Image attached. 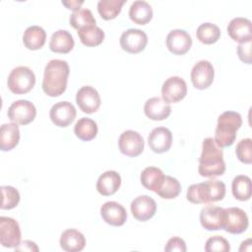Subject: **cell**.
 Returning a JSON list of instances; mask_svg holds the SVG:
<instances>
[{
  "label": "cell",
  "mask_w": 252,
  "mask_h": 252,
  "mask_svg": "<svg viewBox=\"0 0 252 252\" xmlns=\"http://www.w3.org/2000/svg\"><path fill=\"white\" fill-rule=\"evenodd\" d=\"M198 171L201 176L209 178L222 175L225 171L222 150L211 137H208L203 141Z\"/></svg>",
  "instance_id": "obj_1"
},
{
  "label": "cell",
  "mask_w": 252,
  "mask_h": 252,
  "mask_svg": "<svg viewBox=\"0 0 252 252\" xmlns=\"http://www.w3.org/2000/svg\"><path fill=\"white\" fill-rule=\"evenodd\" d=\"M70 68L65 60L52 59L44 68L42 90L49 96L61 95L66 88Z\"/></svg>",
  "instance_id": "obj_2"
},
{
  "label": "cell",
  "mask_w": 252,
  "mask_h": 252,
  "mask_svg": "<svg viewBox=\"0 0 252 252\" xmlns=\"http://www.w3.org/2000/svg\"><path fill=\"white\" fill-rule=\"evenodd\" d=\"M225 196V184L217 179L192 184L189 186L186 198L193 204H205L220 201Z\"/></svg>",
  "instance_id": "obj_3"
},
{
  "label": "cell",
  "mask_w": 252,
  "mask_h": 252,
  "mask_svg": "<svg viewBox=\"0 0 252 252\" xmlns=\"http://www.w3.org/2000/svg\"><path fill=\"white\" fill-rule=\"evenodd\" d=\"M242 125L241 115L236 111H225L218 117L215 142L220 148L231 146L236 138V131Z\"/></svg>",
  "instance_id": "obj_4"
},
{
  "label": "cell",
  "mask_w": 252,
  "mask_h": 252,
  "mask_svg": "<svg viewBox=\"0 0 252 252\" xmlns=\"http://www.w3.org/2000/svg\"><path fill=\"white\" fill-rule=\"evenodd\" d=\"M35 84V75L27 66H18L14 68L7 80L9 90L16 94H23L29 93Z\"/></svg>",
  "instance_id": "obj_5"
},
{
  "label": "cell",
  "mask_w": 252,
  "mask_h": 252,
  "mask_svg": "<svg viewBox=\"0 0 252 252\" xmlns=\"http://www.w3.org/2000/svg\"><path fill=\"white\" fill-rule=\"evenodd\" d=\"M8 118L17 124L27 125L32 122L36 116L34 104L27 99L14 101L8 108Z\"/></svg>",
  "instance_id": "obj_6"
},
{
  "label": "cell",
  "mask_w": 252,
  "mask_h": 252,
  "mask_svg": "<svg viewBox=\"0 0 252 252\" xmlns=\"http://www.w3.org/2000/svg\"><path fill=\"white\" fill-rule=\"evenodd\" d=\"M0 243L7 248H16L21 243V229L16 220L0 217Z\"/></svg>",
  "instance_id": "obj_7"
},
{
  "label": "cell",
  "mask_w": 252,
  "mask_h": 252,
  "mask_svg": "<svg viewBox=\"0 0 252 252\" xmlns=\"http://www.w3.org/2000/svg\"><path fill=\"white\" fill-rule=\"evenodd\" d=\"M119 42L124 51L135 54L145 49L148 43V35L142 30L128 29L122 32Z\"/></svg>",
  "instance_id": "obj_8"
},
{
  "label": "cell",
  "mask_w": 252,
  "mask_h": 252,
  "mask_svg": "<svg viewBox=\"0 0 252 252\" xmlns=\"http://www.w3.org/2000/svg\"><path fill=\"white\" fill-rule=\"evenodd\" d=\"M145 142L142 135L134 130L124 131L118 140L119 151L128 157H137L144 151Z\"/></svg>",
  "instance_id": "obj_9"
},
{
  "label": "cell",
  "mask_w": 252,
  "mask_h": 252,
  "mask_svg": "<svg viewBox=\"0 0 252 252\" xmlns=\"http://www.w3.org/2000/svg\"><path fill=\"white\" fill-rule=\"evenodd\" d=\"M225 221V211L223 208L207 205L200 212V222L207 230L223 229Z\"/></svg>",
  "instance_id": "obj_10"
},
{
  "label": "cell",
  "mask_w": 252,
  "mask_h": 252,
  "mask_svg": "<svg viewBox=\"0 0 252 252\" xmlns=\"http://www.w3.org/2000/svg\"><path fill=\"white\" fill-rule=\"evenodd\" d=\"M191 81L193 86L198 90L208 89L215 77V70L213 64L208 60L198 61L191 70Z\"/></svg>",
  "instance_id": "obj_11"
},
{
  "label": "cell",
  "mask_w": 252,
  "mask_h": 252,
  "mask_svg": "<svg viewBox=\"0 0 252 252\" xmlns=\"http://www.w3.org/2000/svg\"><path fill=\"white\" fill-rule=\"evenodd\" d=\"M225 221L223 229L231 234H240L244 232L248 225L249 220L246 213L238 207H230L224 209Z\"/></svg>",
  "instance_id": "obj_12"
},
{
  "label": "cell",
  "mask_w": 252,
  "mask_h": 252,
  "mask_svg": "<svg viewBox=\"0 0 252 252\" xmlns=\"http://www.w3.org/2000/svg\"><path fill=\"white\" fill-rule=\"evenodd\" d=\"M187 94L186 82L177 76L170 77L164 81L161 87L162 99L168 103L177 102Z\"/></svg>",
  "instance_id": "obj_13"
},
{
  "label": "cell",
  "mask_w": 252,
  "mask_h": 252,
  "mask_svg": "<svg viewBox=\"0 0 252 252\" xmlns=\"http://www.w3.org/2000/svg\"><path fill=\"white\" fill-rule=\"evenodd\" d=\"M76 108L69 101H59L52 105L49 110V117L53 124L65 128L76 118Z\"/></svg>",
  "instance_id": "obj_14"
},
{
  "label": "cell",
  "mask_w": 252,
  "mask_h": 252,
  "mask_svg": "<svg viewBox=\"0 0 252 252\" xmlns=\"http://www.w3.org/2000/svg\"><path fill=\"white\" fill-rule=\"evenodd\" d=\"M76 102L83 112L91 114L98 110L101 100L98 92L94 88L84 86L77 92Z\"/></svg>",
  "instance_id": "obj_15"
},
{
  "label": "cell",
  "mask_w": 252,
  "mask_h": 252,
  "mask_svg": "<svg viewBox=\"0 0 252 252\" xmlns=\"http://www.w3.org/2000/svg\"><path fill=\"white\" fill-rule=\"evenodd\" d=\"M130 209L133 217L137 220L147 221L155 216L157 212V203L152 197L141 195L131 202Z\"/></svg>",
  "instance_id": "obj_16"
},
{
  "label": "cell",
  "mask_w": 252,
  "mask_h": 252,
  "mask_svg": "<svg viewBox=\"0 0 252 252\" xmlns=\"http://www.w3.org/2000/svg\"><path fill=\"white\" fill-rule=\"evenodd\" d=\"M166 47L175 55H183L192 45L191 35L184 30H172L166 35Z\"/></svg>",
  "instance_id": "obj_17"
},
{
  "label": "cell",
  "mask_w": 252,
  "mask_h": 252,
  "mask_svg": "<svg viewBox=\"0 0 252 252\" xmlns=\"http://www.w3.org/2000/svg\"><path fill=\"white\" fill-rule=\"evenodd\" d=\"M227 33L234 40L243 43L252 40V23L243 17L233 18L227 25Z\"/></svg>",
  "instance_id": "obj_18"
},
{
  "label": "cell",
  "mask_w": 252,
  "mask_h": 252,
  "mask_svg": "<svg viewBox=\"0 0 252 252\" xmlns=\"http://www.w3.org/2000/svg\"><path fill=\"white\" fill-rule=\"evenodd\" d=\"M100 216L106 223L113 226H121L127 220L125 208L114 201L105 202L100 207Z\"/></svg>",
  "instance_id": "obj_19"
},
{
  "label": "cell",
  "mask_w": 252,
  "mask_h": 252,
  "mask_svg": "<svg viewBox=\"0 0 252 252\" xmlns=\"http://www.w3.org/2000/svg\"><path fill=\"white\" fill-rule=\"evenodd\" d=\"M148 143L153 152L157 154L165 153L172 144L171 131L165 127L154 128L148 137Z\"/></svg>",
  "instance_id": "obj_20"
},
{
  "label": "cell",
  "mask_w": 252,
  "mask_h": 252,
  "mask_svg": "<svg viewBox=\"0 0 252 252\" xmlns=\"http://www.w3.org/2000/svg\"><path fill=\"white\" fill-rule=\"evenodd\" d=\"M144 112L146 116L151 120L160 121L166 119L169 116L171 112V106L161 97L154 96L145 102Z\"/></svg>",
  "instance_id": "obj_21"
},
{
  "label": "cell",
  "mask_w": 252,
  "mask_h": 252,
  "mask_svg": "<svg viewBox=\"0 0 252 252\" xmlns=\"http://www.w3.org/2000/svg\"><path fill=\"white\" fill-rule=\"evenodd\" d=\"M59 243L60 247L66 252H78L85 248L86 239L84 234L79 230L69 228L62 232Z\"/></svg>",
  "instance_id": "obj_22"
},
{
  "label": "cell",
  "mask_w": 252,
  "mask_h": 252,
  "mask_svg": "<svg viewBox=\"0 0 252 252\" xmlns=\"http://www.w3.org/2000/svg\"><path fill=\"white\" fill-rule=\"evenodd\" d=\"M121 185V176L114 170H107L100 174L96 181V190L102 196L113 195Z\"/></svg>",
  "instance_id": "obj_23"
},
{
  "label": "cell",
  "mask_w": 252,
  "mask_h": 252,
  "mask_svg": "<svg viewBox=\"0 0 252 252\" xmlns=\"http://www.w3.org/2000/svg\"><path fill=\"white\" fill-rule=\"evenodd\" d=\"M20 141V129L17 123H5L0 128V149L3 152L11 151Z\"/></svg>",
  "instance_id": "obj_24"
},
{
  "label": "cell",
  "mask_w": 252,
  "mask_h": 252,
  "mask_svg": "<svg viewBox=\"0 0 252 252\" xmlns=\"http://www.w3.org/2000/svg\"><path fill=\"white\" fill-rule=\"evenodd\" d=\"M75 45L72 34L66 30H58L52 33L49 41V48L56 53H68Z\"/></svg>",
  "instance_id": "obj_25"
},
{
  "label": "cell",
  "mask_w": 252,
  "mask_h": 252,
  "mask_svg": "<svg viewBox=\"0 0 252 252\" xmlns=\"http://www.w3.org/2000/svg\"><path fill=\"white\" fill-rule=\"evenodd\" d=\"M46 40V32L39 26H31L23 34V43L30 50L40 49Z\"/></svg>",
  "instance_id": "obj_26"
},
{
  "label": "cell",
  "mask_w": 252,
  "mask_h": 252,
  "mask_svg": "<svg viewBox=\"0 0 252 252\" xmlns=\"http://www.w3.org/2000/svg\"><path fill=\"white\" fill-rule=\"evenodd\" d=\"M165 175L162 170L156 166H148L146 167L140 176L142 185L151 191L157 193V191L161 187Z\"/></svg>",
  "instance_id": "obj_27"
},
{
  "label": "cell",
  "mask_w": 252,
  "mask_h": 252,
  "mask_svg": "<svg viewBox=\"0 0 252 252\" xmlns=\"http://www.w3.org/2000/svg\"><path fill=\"white\" fill-rule=\"evenodd\" d=\"M130 19L138 25H146L153 18L152 6L144 0L134 1L129 8Z\"/></svg>",
  "instance_id": "obj_28"
},
{
  "label": "cell",
  "mask_w": 252,
  "mask_h": 252,
  "mask_svg": "<svg viewBox=\"0 0 252 252\" xmlns=\"http://www.w3.org/2000/svg\"><path fill=\"white\" fill-rule=\"evenodd\" d=\"M81 42L86 46L99 45L104 39V32L96 25H90L78 30Z\"/></svg>",
  "instance_id": "obj_29"
},
{
  "label": "cell",
  "mask_w": 252,
  "mask_h": 252,
  "mask_svg": "<svg viewBox=\"0 0 252 252\" xmlns=\"http://www.w3.org/2000/svg\"><path fill=\"white\" fill-rule=\"evenodd\" d=\"M74 133L82 141H91L96 137L97 125L94 120L88 117H82L76 122Z\"/></svg>",
  "instance_id": "obj_30"
},
{
  "label": "cell",
  "mask_w": 252,
  "mask_h": 252,
  "mask_svg": "<svg viewBox=\"0 0 252 252\" xmlns=\"http://www.w3.org/2000/svg\"><path fill=\"white\" fill-rule=\"evenodd\" d=\"M232 194L239 201H247L251 197V179L249 176L240 174L233 178L231 183Z\"/></svg>",
  "instance_id": "obj_31"
},
{
  "label": "cell",
  "mask_w": 252,
  "mask_h": 252,
  "mask_svg": "<svg viewBox=\"0 0 252 252\" xmlns=\"http://www.w3.org/2000/svg\"><path fill=\"white\" fill-rule=\"evenodd\" d=\"M197 38L205 44H212L219 40L220 36V28L212 23H203L197 28Z\"/></svg>",
  "instance_id": "obj_32"
},
{
  "label": "cell",
  "mask_w": 252,
  "mask_h": 252,
  "mask_svg": "<svg viewBox=\"0 0 252 252\" xmlns=\"http://www.w3.org/2000/svg\"><path fill=\"white\" fill-rule=\"evenodd\" d=\"M125 0H99L97 11L103 20H112L121 12Z\"/></svg>",
  "instance_id": "obj_33"
},
{
  "label": "cell",
  "mask_w": 252,
  "mask_h": 252,
  "mask_svg": "<svg viewBox=\"0 0 252 252\" xmlns=\"http://www.w3.org/2000/svg\"><path fill=\"white\" fill-rule=\"evenodd\" d=\"M70 25L76 29L80 30L81 28L90 26V25H95V19L90 9L80 8L76 11H73L69 18Z\"/></svg>",
  "instance_id": "obj_34"
},
{
  "label": "cell",
  "mask_w": 252,
  "mask_h": 252,
  "mask_svg": "<svg viewBox=\"0 0 252 252\" xmlns=\"http://www.w3.org/2000/svg\"><path fill=\"white\" fill-rule=\"evenodd\" d=\"M181 191L179 181L169 175H165L161 187L157 191V194L163 199H174Z\"/></svg>",
  "instance_id": "obj_35"
},
{
  "label": "cell",
  "mask_w": 252,
  "mask_h": 252,
  "mask_svg": "<svg viewBox=\"0 0 252 252\" xmlns=\"http://www.w3.org/2000/svg\"><path fill=\"white\" fill-rule=\"evenodd\" d=\"M1 193H2V203L1 209L2 210H11L18 206L20 202V193L19 191L9 185L1 186Z\"/></svg>",
  "instance_id": "obj_36"
},
{
  "label": "cell",
  "mask_w": 252,
  "mask_h": 252,
  "mask_svg": "<svg viewBox=\"0 0 252 252\" xmlns=\"http://www.w3.org/2000/svg\"><path fill=\"white\" fill-rule=\"evenodd\" d=\"M235 154L241 162L250 164L252 162V140L250 138L240 140L236 145Z\"/></svg>",
  "instance_id": "obj_37"
},
{
  "label": "cell",
  "mask_w": 252,
  "mask_h": 252,
  "mask_svg": "<svg viewBox=\"0 0 252 252\" xmlns=\"http://www.w3.org/2000/svg\"><path fill=\"white\" fill-rule=\"evenodd\" d=\"M205 250L207 252L220 251V252H228L230 250L229 242L220 235H215L210 237L205 244Z\"/></svg>",
  "instance_id": "obj_38"
},
{
  "label": "cell",
  "mask_w": 252,
  "mask_h": 252,
  "mask_svg": "<svg viewBox=\"0 0 252 252\" xmlns=\"http://www.w3.org/2000/svg\"><path fill=\"white\" fill-rule=\"evenodd\" d=\"M237 54L239 59L246 63V64H251L252 63V58H251V40L239 43L237 46Z\"/></svg>",
  "instance_id": "obj_39"
},
{
  "label": "cell",
  "mask_w": 252,
  "mask_h": 252,
  "mask_svg": "<svg viewBox=\"0 0 252 252\" xmlns=\"http://www.w3.org/2000/svg\"><path fill=\"white\" fill-rule=\"evenodd\" d=\"M186 244L185 241L178 237V236H174L171 237L170 239H168L164 250L166 252H173V251H178V252H185L186 251Z\"/></svg>",
  "instance_id": "obj_40"
},
{
  "label": "cell",
  "mask_w": 252,
  "mask_h": 252,
  "mask_svg": "<svg viewBox=\"0 0 252 252\" xmlns=\"http://www.w3.org/2000/svg\"><path fill=\"white\" fill-rule=\"evenodd\" d=\"M15 250L17 251H38V247L33 241L31 240H25L22 243H20Z\"/></svg>",
  "instance_id": "obj_41"
},
{
  "label": "cell",
  "mask_w": 252,
  "mask_h": 252,
  "mask_svg": "<svg viewBox=\"0 0 252 252\" xmlns=\"http://www.w3.org/2000/svg\"><path fill=\"white\" fill-rule=\"evenodd\" d=\"M84 3V1H77V0H73V1H62V4L65 5L68 9H71L73 11H76L78 9H80V6Z\"/></svg>",
  "instance_id": "obj_42"
},
{
  "label": "cell",
  "mask_w": 252,
  "mask_h": 252,
  "mask_svg": "<svg viewBox=\"0 0 252 252\" xmlns=\"http://www.w3.org/2000/svg\"><path fill=\"white\" fill-rule=\"evenodd\" d=\"M250 250H251V239L248 238L247 240L241 243L239 251H250Z\"/></svg>",
  "instance_id": "obj_43"
}]
</instances>
